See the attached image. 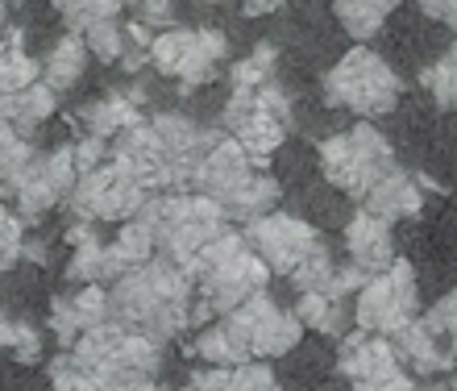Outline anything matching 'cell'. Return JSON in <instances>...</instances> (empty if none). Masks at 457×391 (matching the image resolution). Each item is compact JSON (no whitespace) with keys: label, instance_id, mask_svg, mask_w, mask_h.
<instances>
[{"label":"cell","instance_id":"f546056e","mask_svg":"<svg viewBox=\"0 0 457 391\" xmlns=\"http://www.w3.org/2000/svg\"><path fill=\"white\" fill-rule=\"evenodd\" d=\"M50 4H54V12L62 17L67 34H84V29H92L96 21H109V17L120 12L117 0H50Z\"/></svg>","mask_w":457,"mask_h":391},{"label":"cell","instance_id":"d6986e66","mask_svg":"<svg viewBox=\"0 0 457 391\" xmlns=\"http://www.w3.org/2000/svg\"><path fill=\"white\" fill-rule=\"evenodd\" d=\"M142 100H145L142 87H129V92H104V96L92 100V104L79 112L84 134L104 137V142L117 137V134H125L129 125L142 121Z\"/></svg>","mask_w":457,"mask_h":391},{"label":"cell","instance_id":"b9f144b4","mask_svg":"<svg viewBox=\"0 0 457 391\" xmlns=\"http://www.w3.org/2000/svg\"><path fill=\"white\" fill-rule=\"evenodd\" d=\"M416 9H420L424 17H433V21L457 29V0H416Z\"/></svg>","mask_w":457,"mask_h":391},{"label":"cell","instance_id":"836d02e7","mask_svg":"<svg viewBox=\"0 0 457 391\" xmlns=\"http://www.w3.org/2000/svg\"><path fill=\"white\" fill-rule=\"evenodd\" d=\"M84 42H87V54H92V59L120 62V54H125V25H120L117 17L96 21L92 29H84Z\"/></svg>","mask_w":457,"mask_h":391},{"label":"cell","instance_id":"ac0fdd59","mask_svg":"<svg viewBox=\"0 0 457 391\" xmlns=\"http://www.w3.org/2000/svg\"><path fill=\"white\" fill-rule=\"evenodd\" d=\"M361 208H366L370 217L386 220V225H399V220H411L424 208V187L416 175L395 167V171L383 175L370 192L361 196Z\"/></svg>","mask_w":457,"mask_h":391},{"label":"cell","instance_id":"ab89813d","mask_svg":"<svg viewBox=\"0 0 457 391\" xmlns=\"http://www.w3.org/2000/svg\"><path fill=\"white\" fill-rule=\"evenodd\" d=\"M424 317L433 320L436 329L445 333V342L457 350V287H453V292H449V295H441V300H436V304L428 308Z\"/></svg>","mask_w":457,"mask_h":391},{"label":"cell","instance_id":"d4e9b609","mask_svg":"<svg viewBox=\"0 0 457 391\" xmlns=\"http://www.w3.org/2000/svg\"><path fill=\"white\" fill-rule=\"evenodd\" d=\"M42 150L29 142L25 134H17L9 121H0V196H9L21 187V179L34 171V162Z\"/></svg>","mask_w":457,"mask_h":391},{"label":"cell","instance_id":"7a4b0ae2","mask_svg":"<svg viewBox=\"0 0 457 391\" xmlns=\"http://www.w3.org/2000/svg\"><path fill=\"white\" fill-rule=\"evenodd\" d=\"M145 229L154 233L158 258L175 262L179 270H187L195 262V254L208 242H217L225 229H233V220L225 217V208L212 204L208 196L195 192H154L137 212Z\"/></svg>","mask_w":457,"mask_h":391},{"label":"cell","instance_id":"74e56055","mask_svg":"<svg viewBox=\"0 0 457 391\" xmlns=\"http://www.w3.org/2000/svg\"><path fill=\"white\" fill-rule=\"evenodd\" d=\"M9 354L21 362V367H34L37 358H42V333L29 325V320H12V345Z\"/></svg>","mask_w":457,"mask_h":391},{"label":"cell","instance_id":"7dc6e473","mask_svg":"<svg viewBox=\"0 0 457 391\" xmlns=\"http://www.w3.org/2000/svg\"><path fill=\"white\" fill-rule=\"evenodd\" d=\"M137 391H187V387H162V383H145V387H137Z\"/></svg>","mask_w":457,"mask_h":391},{"label":"cell","instance_id":"5bb4252c","mask_svg":"<svg viewBox=\"0 0 457 391\" xmlns=\"http://www.w3.org/2000/svg\"><path fill=\"white\" fill-rule=\"evenodd\" d=\"M75 179H79V171H75L71 146H59V150L37 154L34 171L25 175L21 187L12 192V208H17V217L21 220H42L46 212H54L59 204H67Z\"/></svg>","mask_w":457,"mask_h":391},{"label":"cell","instance_id":"ee69618b","mask_svg":"<svg viewBox=\"0 0 457 391\" xmlns=\"http://www.w3.org/2000/svg\"><path fill=\"white\" fill-rule=\"evenodd\" d=\"M21 262H46V242H37V237H25Z\"/></svg>","mask_w":457,"mask_h":391},{"label":"cell","instance_id":"7402d4cb","mask_svg":"<svg viewBox=\"0 0 457 391\" xmlns=\"http://www.w3.org/2000/svg\"><path fill=\"white\" fill-rule=\"evenodd\" d=\"M154 134L158 142H162V154L167 159H200L212 142H217V129H204L200 121H192V117H183V112H162V117H154Z\"/></svg>","mask_w":457,"mask_h":391},{"label":"cell","instance_id":"f35d334b","mask_svg":"<svg viewBox=\"0 0 457 391\" xmlns=\"http://www.w3.org/2000/svg\"><path fill=\"white\" fill-rule=\"evenodd\" d=\"M71 154H75V171L84 175V171H96L100 162H109V142L104 137H92V134H84V137H75L71 142Z\"/></svg>","mask_w":457,"mask_h":391},{"label":"cell","instance_id":"f6af8a7d","mask_svg":"<svg viewBox=\"0 0 457 391\" xmlns=\"http://www.w3.org/2000/svg\"><path fill=\"white\" fill-rule=\"evenodd\" d=\"M9 345H12V317L0 312V354H9Z\"/></svg>","mask_w":457,"mask_h":391},{"label":"cell","instance_id":"484cf974","mask_svg":"<svg viewBox=\"0 0 457 391\" xmlns=\"http://www.w3.org/2000/svg\"><path fill=\"white\" fill-rule=\"evenodd\" d=\"M399 9V0H333V17L353 42H370L386 25V17Z\"/></svg>","mask_w":457,"mask_h":391},{"label":"cell","instance_id":"8fae6325","mask_svg":"<svg viewBox=\"0 0 457 391\" xmlns=\"http://www.w3.org/2000/svg\"><path fill=\"white\" fill-rule=\"evenodd\" d=\"M337 370L349 391H416V375L399 362L391 337H374L361 329L341 342Z\"/></svg>","mask_w":457,"mask_h":391},{"label":"cell","instance_id":"30bf717a","mask_svg":"<svg viewBox=\"0 0 457 391\" xmlns=\"http://www.w3.org/2000/svg\"><path fill=\"white\" fill-rule=\"evenodd\" d=\"M150 62H154L158 75H170L183 87L212 84L220 62H228V37L220 29L170 25V29H158L154 42H150Z\"/></svg>","mask_w":457,"mask_h":391},{"label":"cell","instance_id":"4fadbf2b","mask_svg":"<svg viewBox=\"0 0 457 391\" xmlns=\"http://www.w3.org/2000/svg\"><path fill=\"white\" fill-rule=\"evenodd\" d=\"M225 317L237 320L241 337H245V345H250V358H258V362H270V358L291 354L303 337L300 317L287 312L278 300H270V292H258L253 300H245V304L233 308V312H225Z\"/></svg>","mask_w":457,"mask_h":391},{"label":"cell","instance_id":"681fc988","mask_svg":"<svg viewBox=\"0 0 457 391\" xmlns=\"http://www.w3.org/2000/svg\"><path fill=\"white\" fill-rule=\"evenodd\" d=\"M416 391H449V387H416Z\"/></svg>","mask_w":457,"mask_h":391},{"label":"cell","instance_id":"8d00e7d4","mask_svg":"<svg viewBox=\"0 0 457 391\" xmlns=\"http://www.w3.org/2000/svg\"><path fill=\"white\" fill-rule=\"evenodd\" d=\"M50 391H100L96 383H92V375H87L79 362H75L67 350H62L54 362H50Z\"/></svg>","mask_w":457,"mask_h":391},{"label":"cell","instance_id":"f907efd6","mask_svg":"<svg viewBox=\"0 0 457 391\" xmlns=\"http://www.w3.org/2000/svg\"><path fill=\"white\" fill-rule=\"evenodd\" d=\"M12 4H29V0H12Z\"/></svg>","mask_w":457,"mask_h":391},{"label":"cell","instance_id":"3957f363","mask_svg":"<svg viewBox=\"0 0 457 391\" xmlns=\"http://www.w3.org/2000/svg\"><path fill=\"white\" fill-rule=\"evenodd\" d=\"M187 275L195 283V295L212 308V317H225V312L241 308L245 300L266 292V283H270V270L250 250L241 229H225L217 242H208L187 267Z\"/></svg>","mask_w":457,"mask_h":391},{"label":"cell","instance_id":"ffe728a7","mask_svg":"<svg viewBox=\"0 0 457 391\" xmlns=\"http://www.w3.org/2000/svg\"><path fill=\"white\" fill-rule=\"evenodd\" d=\"M192 354L204 362V367H241V362H253L250 358V345H245V337H241L237 320L233 317H217L208 320V325H200L195 329V342H192Z\"/></svg>","mask_w":457,"mask_h":391},{"label":"cell","instance_id":"d6a6232c","mask_svg":"<svg viewBox=\"0 0 457 391\" xmlns=\"http://www.w3.org/2000/svg\"><path fill=\"white\" fill-rule=\"evenodd\" d=\"M275 59H278L275 46H258L245 59L233 62L228 79H233V87H262L266 79H275Z\"/></svg>","mask_w":457,"mask_h":391},{"label":"cell","instance_id":"4316f807","mask_svg":"<svg viewBox=\"0 0 457 391\" xmlns=\"http://www.w3.org/2000/svg\"><path fill=\"white\" fill-rule=\"evenodd\" d=\"M278 200H283V187H278L275 175L253 171V175H250V184L241 187V192L225 204V217L233 220V225H250V220L266 217V212H275Z\"/></svg>","mask_w":457,"mask_h":391},{"label":"cell","instance_id":"e0dca14e","mask_svg":"<svg viewBox=\"0 0 457 391\" xmlns=\"http://www.w3.org/2000/svg\"><path fill=\"white\" fill-rule=\"evenodd\" d=\"M345 254H349V262L361 267L366 275H378V270H386L399 258L395 233H391L386 220H378V217H370L366 208H358L345 225Z\"/></svg>","mask_w":457,"mask_h":391},{"label":"cell","instance_id":"8992f818","mask_svg":"<svg viewBox=\"0 0 457 391\" xmlns=\"http://www.w3.org/2000/svg\"><path fill=\"white\" fill-rule=\"evenodd\" d=\"M316 159H320V175H325L328 184L337 187V192L353 196V200H361L383 175H391L399 167L391 142L370 121H358V125H349L345 134L325 137L316 146Z\"/></svg>","mask_w":457,"mask_h":391},{"label":"cell","instance_id":"83f0119b","mask_svg":"<svg viewBox=\"0 0 457 391\" xmlns=\"http://www.w3.org/2000/svg\"><path fill=\"white\" fill-rule=\"evenodd\" d=\"M37 84V59H29L21 50V34L9 29L4 46H0V100L21 92V87Z\"/></svg>","mask_w":457,"mask_h":391},{"label":"cell","instance_id":"5b68a950","mask_svg":"<svg viewBox=\"0 0 457 391\" xmlns=\"http://www.w3.org/2000/svg\"><path fill=\"white\" fill-rule=\"evenodd\" d=\"M399 96H403V79L391 62L370 46H353L349 54H341V62H333V71L325 75V100L333 109H345L361 121L386 117L395 112Z\"/></svg>","mask_w":457,"mask_h":391},{"label":"cell","instance_id":"44dd1931","mask_svg":"<svg viewBox=\"0 0 457 391\" xmlns=\"http://www.w3.org/2000/svg\"><path fill=\"white\" fill-rule=\"evenodd\" d=\"M87 42H84V34H62L54 46L37 59V79L59 96V92H71L79 79H84V71H87Z\"/></svg>","mask_w":457,"mask_h":391},{"label":"cell","instance_id":"e575fe53","mask_svg":"<svg viewBox=\"0 0 457 391\" xmlns=\"http://www.w3.org/2000/svg\"><path fill=\"white\" fill-rule=\"evenodd\" d=\"M220 391H283V383L275 379V370H270V362H241V367H233L225 375V387Z\"/></svg>","mask_w":457,"mask_h":391},{"label":"cell","instance_id":"6da1fadb","mask_svg":"<svg viewBox=\"0 0 457 391\" xmlns=\"http://www.w3.org/2000/svg\"><path fill=\"white\" fill-rule=\"evenodd\" d=\"M195 283L187 270H179L167 258H150L142 267L125 270L117 283H109V312L120 329L142 333L150 342L167 345L192 325Z\"/></svg>","mask_w":457,"mask_h":391},{"label":"cell","instance_id":"f1b7e54d","mask_svg":"<svg viewBox=\"0 0 457 391\" xmlns=\"http://www.w3.org/2000/svg\"><path fill=\"white\" fill-rule=\"evenodd\" d=\"M420 84L428 87V96H433L436 109L457 112V42L433 62V67H424Z\"/></svg>","mask_w":457,"mask_h":391},{"label":"cell","instance_id":"52a82bcc","mask_svg":"<svg viewBox=\"0 0 457 391\" xmlns=\"http://www.w3.org/2000/svg\"><path fill=\"white\" fill-rule=\"evenodd\" d=\"M220 129L233 142H241L253 162L270 159L287 142V129H291L287 92L275 79H266L262 87H233L225 109H220Z\"/></svg>","mask_w":457,"mask_h":391},{"label":"cell","instance_id":"7c38bea8","mask_svg":"<svg viewBox=\"0 0 457 391\" xmlns=\"http://www.w3.org/2000/svg\"><path fill=\"white\" fill-rule=\"evenodd\" d=\"M241 233H245V242H250L253 254L266 262V270H270V275H283V279H287L312 250L325 245L320 242V229H316L312 220L278 212V208L258 220H250V225H241Z\"/></svg>","mask_w":457,"mask_h":391},{"label":"cell","instance_id":"9c48e42d","mask_svg":"<svg viewBox=\"0 0 457 391\" xmlns=\"http://www.w3.org/2000/svg\"><path fill=\"white\" fill-rule=\"evenodd\" d=\"M150 196L154 192L125 162H117L109 154V162H100L96 171H84L75 179L71 196H67V212H71V220H92V225L117 220L120 225V220L137 217Z\"/></svg>","mask_w":457,"mask_h":391},{"label":"cell","instance_id":"c3c4849f","mask_svg":"<svg viewBox=\"0 0 457 391\" xmlns=\"http://www.w3.org/2000/svg\"><path fill=\"white\" fill-rule=\"evenodd\" d=\"M120 9H137V4H142V0H117Z\"/></svg>","mask_w":457,"mask_h":391},{"label":"cell","instance_id":"cb8c5ba5","mask_svg":"<svg viewBox=\"0 0 457 391\" xmlns=\"http://www.w3.org/2000/svg\"><path fill=\"white\" fill-rule=\"evenodd\" d=\"M303 333H320V337H345L349 320H353V304L349 300H333V295H295V308Z\"/></svg>","mask_w":457,"mask_h":391},{"label":"cell","instance_id":"60d3db41","mask_svg":"<svg viewBox=\"0 0 457 391\" xmlns=\"http://www.w3.org/2000/svg\"><path fill=\"white\" fill-rule=\"evenodd\" d=\"M170 17H175V0H142L133 9V21H142L145 29H170Z\"/></svg>","mask_w":457,"mask_h":391},{"label":"cell","instance_id":"bcb514c9","mask_svg":"<svg viewBox=\"0 0 457 391\" xmlns=\"http://www.w3.org/2000/svg\"><path fill=\"white\" fill-rule=\"evenodd\" d=\"M4 37H9V9H4V0H0V46H4Z\"/></svg>","mask_w":457,"mask_h":391},{"label":"cell","instance_id":"603a6c76","mask_svg":"<svg viewBox=\"0 0 457 391\" xmlns=\"http://www.w3.org/2000/svg\"><path fill=\"white\" fill-rule=\"evenodd\" d=\"M54 109H59V96L37 79V84H29V87H21V92H12V96L0 100V121H9L17 134L29 137L37 125L54 117Z\"/></svg>","mask_w":457,"mask_h":391},{"label":"cell","instance_id":"2e32d148","mask_svg":"<svg viewBox=\"0 0 457 391\" xmlns=\"http://www.w3.org/2000/svg\"><path fill=\"white\" fill-rule=\"evenodd\" d=\"M391 345H395L399 362L420 379V375H445V370L457 367V350L445 342V333L436 329L428 317H416L411 325H403V329L391 337Z\"/></svg>","mask_w":457,"mask_h":391},{"label":"cell","instance_id":"9a60e30c","mask_svg":"<svg viewBox=\"0 0 457 391\" xmlns=\"http://www.w3.org/2000/svg\"><path fill=\"white\" fill-rule=\"evenodd\" d=\"M253 171H258V162L245 154V146H241V142H233L228 134H220L217 142L200 154V162H195L192 192L195 196H208L212 204L225 208L228 200L241 192V187L250 184Z\"/></svg>","mask_w":457,"mask_h":391},{"label":"cell","instance_id":"1f68e13d","mask_svg":"<svg viewBox=\"0 0 457 391\" xmlns=\"http://www.w3.org/2000/svg\"><path fill=\"white\" fill-rule=\"evenodd\" d=\"M46 329H50V337H54L62 350H75V342L84 337V320H79V312H75V300H71L67 292L50 300Z\"/></svg>","mask_w":457,"mask_h":391},{"label":"cell","instance_id":"4dcf8cb0","mask_svg":"<svg viewBox=\"0 0 457 391\" xmlns=\"http://www.w3.org/2000/svg\"><path fill=\"white\" fill-rule=\"evenodd\" d=\"M67 283H75V287L100 283L104 287V242H100V233L71 245V254H67Z\"/></svg>","mask_w":457,"mask_h":391},{"label":"cell","instance_id":"277c9868","mask_svg":"<svg viewBox=\"0 0 457 391\" xmlns=\"http://www.w3.org/2000/svg\"><path fill=\"white\" fill-rule=\"evenodd\" d=\"M67 354L92 375L100 391H137L145 383H154L158 367H162V345L142 337V333L120 329L117 320L87 329Z\"/></svg>","mask_w":457,"mask_h":391},{"label":"cell","instance_id":"d590c367","mask_svg":"<svg viewBox=\"0 0 457 391\" xmlns=\"http://www.w3.org/2000/svg\"><path fill=\"white\" fill-rule=\"evenodd\" d=\"M21 245H25V220L17 217V208L0 200V270L21 262Z\"/></svg>","mask_w":457,"mask_h":391},{"label":"cell","instance_id":"ba28073f","mask_svg":"<svg viewBox=\"0 0 457 391\" xmlns=\"http://www.w3.org/2000/svg\"><path fill=\"white\" fill-rule=\"evenodd\" d=\"M416 317H420V283L408 258H395L386 270L370 275L353 295V325L374 337H395Z\"/></svg>","mask_w":457,"mask_h":391},{"label":"cell","instance_id":"7bdbcfd3","mask_svg":"<svg viewBox=\"0 0 457 391\" xmlns=\"http://www.w3.org/2000/svg\"><path fill=\"white\" fill-rule=\"evenodd\" d=\"M217 4H220V0H217ZM233 4H237L245 17H266V12H278L287 0H233Z\"/></svg>","mask_w":457,"mask_h":391}]
</instances>
